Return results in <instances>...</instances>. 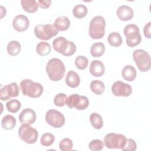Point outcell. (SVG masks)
Wrapping results in <instances>:
<instances>
[{"label": "cell", "mask_w": 151, "mask_h": 151, "mask_svg": "<svg viewBox=\"0 0 151 151\" xmlns=\"http://www.w3.org/2000/svg\"><path fill=\"white\" fill-rule=\"evenodd\" d=\"M67 97L64 93H58L55 96L54 103L57 107H63L65 104Z\"/></svg>", "instance_id": "836d02e7"}, {"label": "cell", "mask_w": 151, "mask_h": 151, "mask_svg": "<svg viewBox=\"0 0 151 151\" xmlns=\"http://www.w3.org/2000/svg\"><path fill=\"white\" fill-rule=\"evenodd\" d=\"M55 137L54 134L50 133H45L41 136V144L44 146H50L54 142Z\"/></svg>", "instance_id": "f546056e"}, {"label": "cell", "mask_w": 151, "mask_h": 151, "mask_svg": "<svg viewBox=\"0 0 151 151\" xmlns=\"http://www.w3.org/2000/svg\"><path fill=\"white\" fill-rule=\"evenodd\" d=\"M51 51V47L48 42L45 41L40 42L36 47L37 53L41 56L48 55Z\"/></svg>", "instance_id": "7402d4cb"}, {"label": "cell", "mask_w": 151, "mask_h": 151, "mask_svg": "<svg viewBox=\"0 0 151 151\" xmlns=\"http://www.w3.org/2000/svg\"><path fill=\"white\" fill-rule=\"evenodd\" d=\"M137 145L132 139H126L124 146L121 149L123 151H134L136 149Z\"/></svg>", "instance_id": "d590c367"}, {"label": "cell", "mask_w": 151, "mask_h": 151, "mask_svg": "<svg viewBox=\"0 0 151 151\" xmlns=\"http://www.w3.org/2000/svg\"><path fill=\"white\" fill-rule=\"evenodd\" d=\"M105 51V45L103 43L99 42L92 45L90 48V53L94 57H101Z\"/></svg>", "instance_id": "603a6c76"}, {"label": "cell", "mask_w": 151, "mask_h": 151, "mask_svg": "<svg viewBox=\"0 0 151 151\" xmlns=\"http://www.w3.org/2000/svg\"><path fill=\"white\" fill-rule=\"evenodd\" d=\"M88 147L93 151H99L103 148V142L99 139L91 140L88 144Z\"/></svg>", "instance_id": "e575fe53"}, {"label": "cell", "mask_w": 151, "mask_h": 151, "mask_svg": "<svg viewBox=\"0 0 151 151\" xmlns=\"http://www.w3.org/2000/svg\"><path fill=\"white\" fill-rule=\"evenodd\" d=\"M124 34L126 37V44L130 47L139 45L142 40L139 27L135 24H128L124 28Z\"/></svg>", "instance_id": "8992f818"}, {"label": "cell", "mask_w": 151, "mask_h": 151, "mask_svg": "<svg viewBox=\"0 0 151 151\" xmlns=\"http://www.w3.org/2000/svg\"><path fill=\"white\" fill-rule=\"evenodd\" d=\"M88 64V59L83 55H79L75 60V65L79 70H84L87 68Z\"/></svg>", "instance_id": "4dcf8cb0"}, {"label": "cell", "mask_w": 151, "mask_h": 151, "mask_svg": "<svg viewBox=\"0 0 151 151\" xmlns=\"http://www.w3.org/2000/svg\"><path fill=\"white\" fill-rule=\"evenodd\" d=\"M88 9L86 6L83 4L76 5L73 9V14L76 18H83L86 16Z\"/></svg>", "instance_id": "83f0119b"}, {"label": "cell", "mask_w": 151, "mask_h": 151, "mask_svg": "<svg viewBox=\"0 0 151 151\" xmlns=\"http://www.w3.org/2000/svg\"><path fill=\"white\" fill-rule=\"evenodd\" d=\"M80 96L78 94H73L69 96L65 101V104L70 109L75 108L76 105L78 104Z\"/></svg>", "instance_id": "1f68e13d"}, {"label": "cell", "mask_w": 151, "mask_h": 151, "mask_svg": "<svg viewBox=\"0 0 151 151\" xmlns=\"http://www.w3.org/2000/svg\"><path fill=\"white\" fill-rule=\"evenodd\" d=\"M126 136L115 133H107L104 138V144L109 149H122L126 142Z\"/></svg>", "instance_id": "9c48e42d"}, {"label": "cell", "mask_w": 151, "mask_h": 151, "mask_svg": "<svg viewBox=\"0 0 151 151\" xmlns=\"http://www.w3.org/2000/svg\"><path fill=\"white\" fill-rule=\"evenodd\" d=\"M8 53L11 56H15L18 55L21 50L20 43L17 41H11L7 45Z\"/></svg>", "instance_id": "d4e9b609"}, {"label": "cell", "mask_w": 151, "mask_h": 151, "mask_svg": "<svg viewBox=\"0 0 151 151\" xmlns=\"http://www.w3.org/2000/svg\"><path fill=\"white\" fill-rule=\"evenodd\" d=\"M70 25V21L66 16H60L55 19L54 26L59 31H63L68 29Z\"/></svg>", "instance_id": "d6986e66"}, {"label": "cell", "mask_w": 151, "mask_h": 151, "mask_svg": "<svg viewBox=\"0 0 151 151\" xmlns=\"http://www.w3.org/2000/svg\"><path fill=\"white\" fill-rule=\"evenodd\" d=\"M90 121L93 127L96 129H100L103 126L102 117L97 113H93L90 114Z\"/></svg>", "instance_id": "4316f807"}, {"label": "cell", "mask_w": 151, "mask_h": 151, "mask_svg": "<svg viewBox=\"0 0 151 151\" xmlns=\"http://www.w3.org/2000/svg\"><path fill=\"white\" fill-rule=\"evenodd\" d=\"M116 14L118 18L124 21L130 20L134 15L133 9L127 5H121L118 7Z\"/></svg>", "instance_id": "9a60e30c"}, {"label": "cell", "mask_w": 151, "mask_h": 151, "mask_svg": "<svg viewBox=\"0 0 151 151\" xmlns=\"http://www.w3.org/2000/svg\"><path fill=\"white\" fill-rule=\"evenodd\" d=\"M65 81L67 85L71 88L78 87L80 83L79 75L73 70H70L67 73Z\"/></svg>", "instance_id": "e0dca14e"}, {"label": "cell", "mask_w": 151, "mask_h": 151, "mask_svg": "<svg viewBox=\"0 0 151 151\" xmlns=\"http://www.w3.org/2000/svg\"><path fill=\"white\" fill-rule=\"evenodd\" d=\"M46 71L51 80L58 81L63 78L65 72V67L60 59L53 58L48 61L46 65Z\"/></svg>", "instance_id": "6da1fadb"}, {"label": "cell", "mask_w": 151, "mask_h": 151, "mask_svg": "<svg viewBox=\"0 0 151 151\" xmlns=\"http://www.w3.org/2000/svg\"><path fill=\"white\" fill-rule=\"evenodd\" d=\"M123 78L128 81L134 80L136 77L137 73L135 68L131 65H127L124 67L122 71Z\"/></svg>", "instance_id": "ac0fdd59"}, {"label": "cell", "mask_w": 151, "mask_h": 151, "mask_svg": "<svg viewBox=\"0 0 151 151\" xmlns=\"http://www.w3.org/2000/svg\"><path fill=\"white\" fill-rule=\"evenodd\" d=\"M20 87L23 95L31 98H38L41 96L44 88L42 86L30 79H24L20 83Z\"/></svg>", "instance_id": "7a4b0ae2"}, {"label": "cell", "mask_w": 151, "mask_h": 151, "mask_svg": "<svg viewBox=\"0 0 151 151\" xmlns=\"http://www.w3.org/2000/svg\"><path fill=\"white\" fill-rule=\"evenodd\" d=\"M18 136L20 139L28 144L37 142L38 133L37 130L32 127L28 123H22L18 130Z\"/></svg>", "instance_id": "52a82bcc"}, {"label": "cell", "mask_w": 151, "mask_h": 151, "mask_svg": "<svg viewBox=\"0 0 151 151\" xmlns=\"http://www.w3.org/2000/svg\"><path fill=\"white\" fill-rule=\"evenodd\" d=\"M47 123L55 128L61 127L65 123V117L63 113L55 109L47 111L45 116Z\"/></svg>", "instance_id": "30bf717a"}, {"label": "cell", "mask_w": 151, "mask_h": 151, "mask_svg": "<svg viewBox=\"0 0 151 151\" xmlns=\"http://www.w3.org/2000/svg\"><path fill=\"white\" fill-rule=\"evenodd\" d=\"M105 19L100 15L93 17L89 25L88 34L92 39L97 40L103 37L105 34Z\"/></svg>", "instance_id": "277c9868"}, {"label": "cell", "mask_w": 151, "mask_h": 151, "mask_svg": "<svg viewBox=\"0 0 151 151\" xmlns=\"http://www.w3.org/2000/svg\"><path fill=\"white\" fill-rule=\"evenodd\" d=\"M38 4L41 8L45 9L50 6L51 4V0H39L38 1Z\"/></svg>", "instance_id": "f35d334b"}, {"label": "cell", "mask_w": 151, "mask_h": 151, "mask_svg": "<svg viewBox=\"0 0 151 151\" xmlns=\"http://www.w3.org/2000/svg\"><path fill=\"white\" fill-rule=\"evenodd\" d=\"M29 26V21L27 17L20 14L17 15L12 21V27L18 32L26 31Z\"/></svg>", "instance_id": "4fadbf2b"}, {"label": "cell", "mask_w": 151, "mask_h": 151, "mask_svg": "<svg viewBox=\"0 0 151 151\" xmlns=\"http://www.w3.org/2000/svg\"><path fill=\"white\" fill-rule=\"evenodd\" d=\"M37 119V115L34 110L31 109H24L19 115V120L21 123H28L32 124Z\"/></svg>", "instance_id": "5bb4252c"}, {"label": "cell", "mask_w": 151, "mask_h": 151, "mask_svg": "<svg viewBox=\"0 0 151 151\" xmlns=\"http://www.w3.org/2000/svg\"><path fill=\"white\" fill-rule=\"evenodd\" d=\"M107 41L111 46L119 47L122 44V38L119 33L112 32L108 35Z\"/></svg>", "instance_id": "484cf974"}, {"label": "cell", "mask_w": 151, "mask_h": 151, "mask_svg": "<svg viewBox=\"0 0 151 151\" xmlns=\"http://www.w3.org/2000/svg\"><path fill=\"white\" fill-rule=\"evenodd\" d=\"M133 58L138 69L146 72L150 70L151 66L150 57L147 52L143 50H136L133 52Z\"/></svg>", "instance_id": "5b68a950"}, {"label": "cell", "mask_w": 151, "mask_h": 151, "mask_svg": "<svg viewBox=\"0 0 151 151\" xmlns=\"http://www.w3.org/2000/svg\"><path fill=\"white\" fill-rule=\"evenodd\" d=\"M19 94V90L18 84L15 82L11 83L4 86L0 90V99L3 101L10 99L12 97H16Z\"/></svg>", "instance_id": "8fae6325"}, {"label": "cell", "mask_w": 151, "mask_h": 151, "mask_svg": "<svg viewBox=\"0 0 151 151\" xmlns=\"http://www.w3.org/2000/svg\"><path fill=\"white\" fill-rule=\"evenodd\" d=\"M111 91L113 94L117 97H128L132 93L131 86L121 81H117L113 83L111 86Z\"/></svg>", "instance_id": "7c38bea8"}, {"label": "cell", "mask_w": 151, "mask_h": 151, "mask_svg": "<svg viewBox=\"0 0 151 151\" xmlns=\"http://www.w3.org/2000/svg\"><path fill=\"white\" fill-rule=\"evenodd\" d=\"M21 4L24 10L29 13L36 12L39 5L35 0H21Z\"/></svg>", "instance_id": "ffe728a7"}, {"label": "cell", "mask_w": 151, "mask_h": 151, "mask_svg": "<svg viewBox=\"0 0 151 151\" xmlns=\"http://www.w3.org/2000/svg\"><path fill=\"white\" fill-rule=\"evenodd\" d=\"M6 107L8 111L11 113H17L21 108V102L16 99H12L6 103Z\"/></svg>", "instance_id": "f1b7e54d"}, {"label": "cell", "mask_w": 151, "mask_h": 151, "mask_svg": "<svg viewBox=\"0 0 151 151\" xmlns=\"http://www.w3.org/2000/svg\"><path fill=\"white\" fill-rule=\"evenodd\" d=\"M16 125L15 118L10 114H7L3 117L1 120V126L5 130H11Z\"/></svg>", "instance_id": "44dd1931"}, {"label": "cell", "mask_w": 151, "mask_h": 151, "mask_svg": "<svg viewBox=\"0 0 151 151\" xmlns=\"http://www.w3.org/2000/svg\"><path fill=\"white\" fill-rule=\"evenodd\" d=\"M52 47L55 51L62 54L64 56L73 55L76 51V45L72 42L68 41L64 37H58L52 42Z\"/></svg>", "instance_id": "3957f363"}, {"label": "cell", "mask_w": 151, "mask_h": 151, "mask_svg": "<svg viewBox=\"0 0 151 151\" xmlns=\"http://www.w3.org/2000/svg\"><path fill=\"white\" fill-rule=\"evenodd\" d=\"M73 142L69 138H64L59 143L60 149L62 151H70L73 149Z\"/></svg>", "instance_id": "d6a6232c"}, {"label": "cell", "mask_w": 151, "mask_h": 151, "mask_svg": "<svg viewBox=\"0 0 151 151\" xmlns=\"http://www.w3.org/2000/svg\"><path fill=\"white\" fill-rule=\"evenodd\" d=\"M58 31L55 28L54 25L47 24L45 25H37L34 28V34L35 36L42 40H48L52 37L57 35Z\"/></svg>", "instance_id": "ba28073f"}, {"label": "cell", "mask_w": 151, "mask_h": 151, "mask_svg": "<svg viewBox=\"0 0 151 151\" xmlns=\"http://www.w3.org/2000/svg\"><path fill=\"white\" fill-rule=\"evenodd\" d=\"M90 73L94 77H101L103 75L105 68L103 63L100 60H93L90 65Z\"/></svg>", "instance_id": "2e32d148"}, {"label": "cell", "mask_w": 151, "mask_h": 151, "mask_svg": "<svg viewBox=\"0 0 151 151\" xmlns=\"http://www.w3.org/2000/svg\"><path fill=\"white\" fill-rule=\"evenodd\" d=\"M90 89L94 94L101 95L104 91L105 85L102 81L99 80H94L91 82Z\"/></svg>", "instance_id": "cb8c5ba5"}, {"label": "cell", "mask_w": 151, "mask_h": 151, "mask_svg": "<svg viewBox=\"0 0 151 151\" xmlns=\"http://www.w3.org/2000/svg\"><path fill=\"white\" fill-rule=\"evenodd\" d=\"M89 104V101L87 97L84 96H80L78 104L75 108L78 110H83L87 108Z\"/></svg>", "instance_id": "8d00e7d4"}, {"label": "cell", "mask_w": 151, "mask_h": 151, "mask_svg": "<svg viewBox=\"0 0 151 151\" xmlns=\"http://www.w3.org/2000/svg\"><path fill=\"white\" fill-rule=\"evenodd\" d=\"M150 28H151V22H149L147 24H146L143 28V33L145 36L148 39H150L151 38V33H150Z\"/></svg>", "instance_id": "74e56055"}]
</instances>
